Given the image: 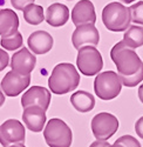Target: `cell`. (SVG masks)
<instances>
[{"mask_svg": "<svg viewBox=\"0 0 143 147\" xmlns=\"http://www.w3.org/2000/svg\"><path fill=\"white\" fill-rule=\"evenodd\" d=\"M122 41L133 50L143 46V27L137 25H130L124 32Z\"/></svg>", "mask_w": 143, "mask_h": 147, "instance_id": "obj_19", "label": "cell"}, {"mask_svg": "<svg viewBox=\"0 0 143 147\" xmlns=\"http://www.w3.org/2000/svg\"><path fill=\"white\" fill-rule=\"evenodd\" d=\"M118 119L108 112L98 113L92 119V132L96 140L107 141L110 139L118 129Z\"/></svg>", "mask_w": 143, "mask_h": 147, "instance_id": "obj_7", "label": "cell"}, {"mask_svg": "<svg viewBox=\"0 0 143 147\" xmlns=\"http://www.w3.org/2000/svg\"><path fill=\"white\" fill-rule=\"evenodd\" d=\"M110 144L108 141H102V140H96L90 144L89 147H109Z\"/></svg>", "mask_w": 143, "mask_h": 147, "instance_id": "obj_28", "label": "cell"}, {"mask_svg": "<svg viewBox=\"0 0 143 147\" xmlns=\"http://www.w3.org/2000/svg\"><path fill=\"white\" fill-rule=\"evenodd\" d=\"M135 132L136 134L141 138L143 139V117H141L135 124Z\"/></svg>", "mask_w": 143, "mask_h": 147, "instance_id": "obj_27", "label": "cell"}, {"mask_svg": "<svg viewBox=\"0 0 143 147\" xmlns=\"http://www.w3.org/2000/svg\"><path fill=\"white\" fill-rule=\"evenodd\" d=\"M52 94L49 90L42 86H32L21 96V106L26 108L28 106H39L47 111L51 104Z\"/></svg>", "mask_w": 143, "mask_h": 147, "instance_id": "obj_10", "label": "cell"}, {"mask_svg": "<svg viewBox=\"0 0 143 147\" xmlns=\"http://www.w3.org/2000/svg\"><path fill=\"white\" fill-rule=\"evenodd\" d=\"M9 63V55L7 54L6 51H4L3 48H0V72L4 71Z\"/></svg>", "mask_w": 143, "mask_h": 147, "instance_id": "obj_26", "label": "cell"}, {"mask_svg": "<svg viewBox=\"0 0 143 147\" xmlns=\"http://www.w3.org/2000/svg\"><path fill=\"white\" fill-rule=\"evenodd\" d=\"M43 138L49 147H70L73 133L63 120L53 118L45 126Z\"/></svg>", "mask_w": 143, "mask_h": 147, "instance_id": "obj_4", "label": "cell"}, {"mask_svg": "<svg viewBox=\"0 0 143 147\" xmlns=\"http://www.w3.org/2000/svg\"><path fill=\"white\" fill-rule=\"evenodd\" d=\"M0 45H1V47H4L5 50H7V51H15V50H18V48L22 47V45H23L22 35L18 31L13 35L3 36L1 40H0Z\"/></svg>", "mask_w": 143, "mask_h": 147, "instance_id": "obj_21", "label": "cell"}, {"mask_svg": "<svg viewBox=\"0 0 143 147\" xmlns=\"http://www.w3.org/2000/svg\"><path fill=\"white\" fill-rule=\"evenodd\" d=\"M31 84V74H20L18 72L9 71L1 80L0 87L7 96H18L25 91Z\"/></svg>", "mask_w": 143, "mask_h": 147, "instance_id": "obj_9", "label": "cell"}, {"mask_svg": "<svg viewBox=\"0 0 143 147\" xmlns=\"http://www.w3.org/2000/svg\"><path fill=\"white\" fill-rule=\"evenodd\" d=\"M76 66L83 76H98L103 67V59L100 51L95 46H82L78 50Z\"/></svg>", "mask_w": 143, "mask_h": 147, "instance_id": "obj_5", "label": "cell"}, {"mask_svg": "<svg viewBox=\"0 0 143 147\" xmlns=\"http://www.w3.org/2000/svg\"><path fill=\"white\" fill-rule=\"evenodd\" d=\"M120 1H122V3H124V4H132V3L135 1V0H120Z\"/></svg>", "mask_w": 143, "mask_h": 147, "instance_id": "obj_32", "label": "cell"}, {"mask_svg": "<svg viewBox=\"0 0 143 147\" xmlns=\"http://www.w3.org/2000/svg\"><path fill=\"white\" fill-rule=\"evenodd\" d=\"M116 144H121L124 147H142L140 141L137 139H135L133 136H122L120 137L116 141Z\"/></svg>", "mask_w": 143, "mask_h": 147, "instance_id": "obj_24", "label": "cell"}, {"mask_svg": "<svg viewBox=\"0 0 143 147\" xmlns=\"http://www.w3.org/2000/svg\"><path fill=\"white\" fill-rule=\"evenodd\" d=\"M26 139L25 127L17 119H8L0 125V144L3 147L23 144Z\"/></svg>", "mask_w": 143, "mask_h": 147, "instance_id": "obj_8", "label": "cell"}, {"mask_svg": "<svg viewBox=\"0 0 143 147\" xmlns=\"http://www.w3.org/2000/svg\"><path fill=\"white\" fill-rule=\"evenodd\" d=\"M109 147H124L123 145H121V144H116V142H114L113 145H110Z\"/></svg>", "mask_w": 143, "mask_h": 147, "instance_id": "obj_31", "label": "cell"}, {"mask_svg": "<svg viewBox=\"0 0 143 147\" xmlns=\"http://www.w3.org/2000/svg\"><path fill=\"white\" fill-rule=\"evenodd\" d=\"M9 147H26L23 144H18V145H12V146H9Z\"/></svg>", "mask_w": 143, "mask_h": 147, "instance_id": "obj_33", "label": "cell"}, {"mask_svg": "<svg viewBox=\"0 0 143 147\" xmlns=\"http://www.w3.org/2000/svg\"><path fill=\"white\" fill-rule=\"evenodd\" d=\"M110 58L117 68L118 77H129L143 66V61L133 48H129L123 41L113 46Z\"/></svg>", "mask_w": 143, "mask_h": 147, "instance_id": "obj_2", "label": "cell"}, {"mask_svg": "<svg viewBox=\"0 0 143 147\" xmlns=\"http://www.w3.org/2000/svg\"><path fill=\"white\" fill-rule=\"evenodd\" d=\"M67 1H72V0H67Z\"/></svg>", "mask_w": 143, "mask_h": 147, "instance_id": "obj_34", "label": "cell"}, {"mask_svg": "<svg viewBox=\"0 0 143 147\" xmlns=\"http://www.w3.org/2000/svg\"><path fill=\"white\" fill-rule=\"evenodd\" d=\"M122 85L126 87H135L137 85H140L143 81V66L135 73L129 77H120Z\"/></svg>", "mask_w": 143, "mask_h": 147, "instance_id": "obj_22", "label": "cell"}, {"mask_svg": "<svg viewBox=\"0 0 143 147\" xmlns=\"http://www.w3.org/2000/svg\"><path fill=\"white\" fill-rule=\"evenodd\" d=\"M35 65H37V58L26 47H21L11 58L12 71L18 72L20 74H31Z\"/></svg>", "mask_w": 143, "mask_h": 147, "instance_id": "obj_12", "label": "cell"}, {"mask_svg": "<svg viewBox=\"0 0 143 147\" xmlns=\"http://www.w3.org/2000/svg\"><path fill=\"white\" fill-rule=\"evenodd\" d=\"M19 17L13 9H0V36H9L18 32Z\"/></svg>", "mask_w": 143, "mask_h": 147, "instance_id": "obj_17", "label": "cell"}, {"mask_svg": "<svg viewBox=\"0 0 143 147\" xmlns=\"http://www.w3.org/2000/svg\"><path fill=\"white\" fill-rule=\"evenodd\" d=\"M72 21L78 27L86 24L95 25L96 13H95L94 4L90 0H80L72 9Z\"/></svg>", "mask_w": 143, "mask_h": 147, "instance_id": "obj_13", "label": "cell"}, {"mask_svg": "<svg viewBox=\"0 0 143 147\" xmlns=\"http://www.w3.org/2000/svg\"><path fill=\"white\" fill-rule=\"evenodd\" d=\"M122 81L114 71L99 73L94 80V92L102 100H113L121 93Z\"/></svg>", "mask_w": 143, "mask_h": 147, "instance_id": "obj_6", "label": "cell"}, {"mask_svg": "<svg viewBox=\"0 0 143 147\" xmlns=\"http://www.w3.org/2000/svg\"><path fill=\"white\" fill-rule=\"evenodd\" d=\"M69 19V9L66 5L54 3L46 9L45 20L52 27H61Z\"/></svg>", "mask_w": 143, "mask_h": 147, "instance_id": "obj_16", "label": "cell"}, {"mask_svg": "<svg viewBox=\"0 0 143 147\" xmlns=\"http://www.w3.org/2000/svg\"><path fill=\"white\" fill-rule=\"evenodd\" d=\"M35 0H11V4L15 9L18 11H23L26 6L31 5V4H34Z\"/></svg>", "mask_w": 143, "mask_h": 147, "instance_id": "obj_25", "label": "cell"}, {"mask_svg": "<svg viewBox=\"0 0 143 147\" xmlns=\"http://www.w3.org/2000/svg\"><path fill=\"white\" fill-rule=\"evenodd\" d=\"M70 104L80 113H88L95 107V98L86 91H78L70 95Z\"/></svg>", "mask_w": 143, "mask_h": 147, "instance_id": "obj_18", "label": "cell"}, {"mask_svg": "<svg viewBox=\"0 0 143 147\" xmlns=\"http://www.w3.org/2000/svg\"><path fill=\"white\" fill-rule=\"evenodd\" d=\"M138 98H140L141 102L143 104V84L138 87Z\"/></svg>", "mask_w": 143, "mask_h": 147, "instance_id": "obj_30", "label": "cell"}, {"mask_svg": "<svg viewBox=\"0 0 143 147\" xmlns=\"http://www.w3.org/2000/svg\"><path fill=\"white\" fill-rule=\"evenodd\" d=\"M80 76L76 67L68 63L57 64L48 79V86L52 93L63 95L78 88Z\"/></svg>", "mask_w": 143, "mask_h": 147, "instance_id": "obj_1", "label": "cell"}, {"mask_svg": "<svg viewBox=\"0 0 143 147\" xmlns=\"http://www.w3.org/2000/svg\"><path fill=\"white\" fill-rule=\"evenodd\" d=\"M102 21L112 32H126L132 22L129 7L116 1L106 5L102 9Z\"/></svg>", "mask_w": 143, "mask_h": 147, "instance_id": "obj_3", "label": "cell"}, {"mask_svg": "<svg viewBox=\"0 0 143 147\" xmlns=\"http://www.w3.org/2000/svg\"><path fill=\"white\" fill-rule=\"evenodd\" d=\"M46 119V111L39 106H28L23 108L22 121L25 122L26 127L34 133H39L45 128Z\"/></svg>", "mask_w": 143, "mask_h": 147, "instance_id": "obj_14", "label": "cell"}, {"mask_svg": "<svg viewBox=\"0 0 143 147\" xmlns=\"http://www.w3.org/2000/svg\"><path fill=\"white\" fill-rule=\"evenodd\" d=\"M4 102H5V94L1 90V87H0V107L4 105Z\"/></svg>", "mask_w": 143, "mask_h": 147, "instance_id": "obj_29", "label": "cell"}, {"mask_svg": "<svg viewBox=\"0 0 143 147\" xmlns=\"http://www.w3.org/2000/svg\"><path fill=\"white\" fill-rule=\"evenodd\" d=\"M23 19L29 25H40L45 20V12L42 6L31 4L23 8Z\"/></svg>", "mask_w": 143, "mask_h": 147, "instance_id": "obj_20", "label": "cell"}, {"mask_svg": "<svg viewBox=\"0 0 143 147\" xmlns=\"http://www.w3.org/2000/svg\"><path fill=\"white\" fill-rule=\"evenodd\" d=\"M72 42L76 50L86 45L98 46L100 42V33L95 25H92V24L81 25L78 26L72 34Z\"/></svg>", "mask_w": 143, "mask_h": 147, "instance_id": "obj_11", "label": "cell"}, {"mask_svg": "<svg viewBox=\"0 0 143 147\" xmlns=\"http://www.w3.org/2000/svg\"><path fill=\"white\" fill-rule=\"evenodd\" d=\"M130 18L134 24L143 25V1H138L129 7Z\"/></svg>", "mask_w": 143, "mask_h": 147, "instance_id": "obj_23", "label": "cell"}, {"mask_svg": "<svg viewBox=\"0 0 143 147\" xmlns=\"http://www.w3.org/2000/svg\"><path fill=\"white\" fill-rule=\"evenodd\" d=\"M28 48L34 54L48 53L54 44L53 36L46 31H35L28 36Z\"/></svg>", "mask_w": 143, "mask_h": 147, "instance_id": "obj_15", "label": "cell"}]
</instances>
